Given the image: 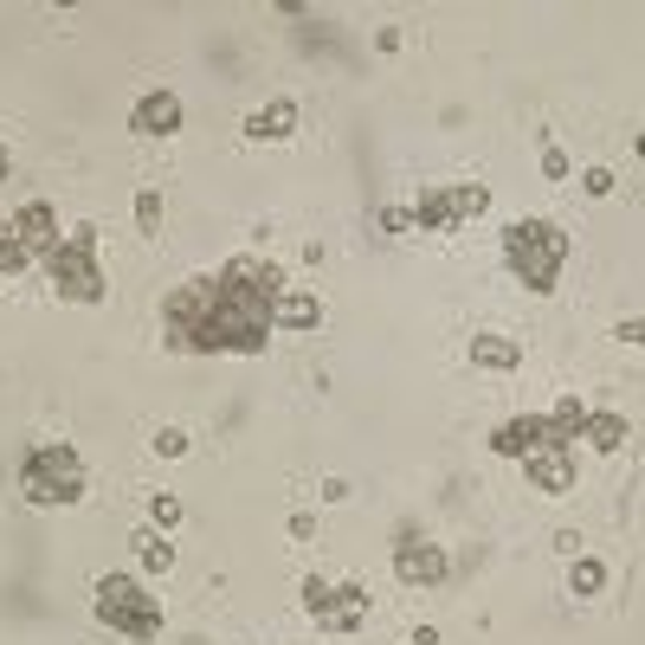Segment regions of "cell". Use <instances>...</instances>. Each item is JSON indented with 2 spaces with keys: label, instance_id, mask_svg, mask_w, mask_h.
Returning <instances> with one entry per match:
<instances>
[{
  "label": "cell",
  "instance_id": "1",
  "mask_svg": "<svg viewBox=\"0 0 645 645\" xmlns=\"http://www.w3.org/2000/svg\"><path fill=\"white\" fill-rule=\"evenodd\" d=\"M214 278H220V298H214L200 336H194V355H266L271 336H278L271 304L291 291L284 271L271 259H227Z\"/></svg>",
  "mask_w": 645,
  "mask_h": 645
},
{
  "label": "cell",
  "instance_id": "2",
  "mask_svg": "<svg viewBox=\"0 0 645 645\" xmlns=\"http://www.w3.org/2000/svg\"><path fill=\"white\" fill-rule=\"evenodd\" d=\"M503 266H510V278L523 291L549 298L562 266H569V232L555 227V220H510L503 227Z\"/></svg>",
  "mask_w": 645,
  "mask_h": 645
},
{
  "label": "cell",
  "instance_id": "3",
  "mask_svg": "<svg viewBox=\"0 0 645 645\" xmlns=\"http://www.w3.org/2000/svg\"><path fill=\"white\" fill-rule=\"evenodd\" d=\"M20 497L33 510H65V503H77L84 497V458H77V446H65V439L27 446V458H20Z\"/></svg>",
  "mask_w": 645,
  "mask_h": 645
},
{
  "label": "cell",
  "instance_id": "4",
  "mask_svg": "<svg viewBox=\"0 0 645 645\" xmlns=\"http://www.w3.org/2000/svg\"><path fill=\"white\" fill-rule=\"evenodd\" d=\"M91 613H97V626H111L116 639H136V645L162 639V601H155L136 574H97Z\"/></svg>",
  "mask_w": 645,
  "mask_h": 645
},
{
  "label": "cell",
  "instance_id": "5",
  "mask_svg": "<svg viewBox=\"0 0 645 645\" xmlns=\"http://www.w3.org/2000/svg\"><path fill=\"white\" fill-rule=\"evenodd\" d=\"M39 266H45L52 291H59L65 304H104V266H97V227H91V220H77V227L59 232V246H52Z\"/></svg>",
  "mask_w": 645,
  "mask_h": 645
},
{
  "label": "cell",
  "instance_id": "6",
  "mask_svg": "<svg viewBox=\"0 0 645 645\" xmlns=\"http://www.w3.org/2000/svg\"><path fill=\"white\" fill-rule=\"evenodd\" d=\"M304 613L323 626V633H362L368 613H375V594L362 581H323V574H304Z\"/></svg>",
  "mask_w": 645,
  "mask_h": 645
},
{
  "label": "cell",
  "instance_id": "7",
  "mask_svg": "<svg viewBox=\"0 0 645 645\" xmlns=\"http://www.w3.org/2000/svg\"><path fill=\"white\" fill-rule=\"evenodd\" d=\"M214 298H220V278H214V271H207V278H188V284H175L168 304H162V342L181 348V355H194V336H200V323H207Z\"/></svg>",
  "mask_w": 645,
  "mask_h": 645
},
{
  "label": "cell",
  "instance_id": "8",
  "mask_svg": "<svg viewBox=\"0 0 645 645\" xmlns=\"http://www.w3.org/2000/svg\"><path fill=\"white\" fill-rule=\"evenodd\" d=\"M446 574H452V555H446V542L400 530V542H394V581H400V587L426 594V587H446Z\"/></svg>",
  "mask_w": 645,
  "mask_h": 645
},
{
  "label": "cell",
  "instance_id": "9",
  "mask_svg": "<svg viewBox=\"0 0 645 645\" xmlns=\"http://www.w3.org/2000/svg\"><path fill=\"white\" fill-rule=\"evenodd\" d=\"M181 123H188V111H181V97H175L168 84H155V91H143V97L129 104V129H136L143 143H168V136H181Z\"/></svg>",
  "mask_w": 645,
  "mask_h": 645
},
{
  "label": "cell",
  "instance_id": "10",
  "mask_svg": "<svg viewBox=\"0 0 645 645\" xmlns=\"http://www.w3.org/2000/svg\"><path fill=\"white\" fill-rule=\"evenodd\" d=\"M555 446V433H549V414H517V419H503L491 433V452L497 458H535V452H549Z\"/></svg>",
  "mask_w": 645,
  "mask_h": 645
},
{
  "label": "cell",
  "instance_id": "11",
  "mask_svg": "<svg viewBox=\"0 0 645 645\" xmlns=\"http://www.w3.org/2000/svg\"><path fill=\"white\" fill-rule=\"evenodd\" d=\"M523 478H530V491H542V497H569L574 485H581V471H574V452H569V446H549V452L523 458Z\"/></svg>",
  "mask_w": 645,
  "mask_h": 645
},
{
  "label": "cell",
  "instance_id": "12",
  "mask_svg": "<svg viewBox=\"0 0 645 645\" xmlns=\"http://www.w3.org/2000/svg\"><path fill=\"white\" fill-rule=\"evenodd\" d=\"M7 227H13V239H20V246H27L33 259H45V252L59 246V232H65V227H59V214H52L45 200H27V207H20V214L7 220Z\"/></svg>",
  "mask_w": 645,
  "mask_h": 645
},
{
  "label": "cell",
  "instance_id": "13",
  "mask_svg": "<svg viewBox=\"0 0 645 645\" xmlns=\"http://www.w3.org/2000/svg\"><path fill=\"white\" fill-rule=\"evenodd\" d=\"M239 129H246V143H259V149H266V143H291V136H298V104H291V97H271V104H259Z\"/></svg>",
  "mask_w": 645,
  "mask_h": 645
},
{
  "label": "cell",
  "instance_id": "14",
  "mask_svg": "<svg viewBox=\"0 0 645 645\" xmlns=\"http://www.w3.org/2000/svg\"><path fill=\"white\" fill-rule=\"evenodd\" d=\"M271 330H278V336H310V330H323V298H316V291H284V298L271 304Z\"/></svg>",
  "mask_w": 645,
  "mask_h": 645
},
{
  "label": "cell",
  "instance_id": "15",
  "mask_svg": "<svg viewBox=\"0 0 645 645\" xmlns=\"http://www.w3.org/2000/svg\"><path fill=\"white\" fill-rule=\"evenodd\" d=\"M465 355H471V368H485V375H517V368H523V342L497 336V330H478Z\"/></svg>",
  "mask_w": 645,
  "mask_h": 645
},
{
  "label": "cell",
  "instance_id": "16",
  "mask_svg": "<svg viewBox=\"0 0 645 645\" xmlns=\"http://www.w3.org/2000/svg\"><path fill=\"white\" fill-rule=\"evenodd\" d=\"M626 439H633V419L626 414H594V407H587V419H581V446H587V452L613 458Z\"/></svg>",
  "mask_w": 645,
  "mask_h": 645
},
{
  "label": "cell",
  "instance_id": "17",
  "mask_svg": "<svg viewBox=\"0 0 645 645\" xmlns=\"http://www.w3.org/2000/svg\"><path fill=\"white\" fill-rule=\"evenodd\" d=\"M414 227L419 232H452V194H446V181H426V188L414 194Z\"/></svg>",
  "mask_w": 645,
  "mask_h": 645
},
{
  "label": "cell",
  "instance_id": "18",
  "mask_svg": "<svg viewBox=\"0 0 645 645\" xmlns=\"http://www.w3.org/2000/svg\"><path fill=\"white\" fill-rule=\"evenodd\" d=\"M129 549H136V569L143 574H168L175 569V535H162L155 523H143V530L129 535Z\"/></svg>",
  "mask_w": 645,
  "mask_h": 645
},
{
  "label": "cell",
  "instance_id": "19",
  "mask_svg": "<svg viewBox=\"0 0 645 645\" xmlns=\"http://www.w3.org/2000/svg\"><path fill=\"white\" fill-rule=\"evenodd\" d=\"M607 581H613V569L601 562V555H574V562H569V594H574V601L607 594Z\"/></svg>",
  "mask_w": 645,
  "mask_h": 645
},
{
  "label": "cell",
  "instance_id": "20",
  "mask_svg": "<svg viewBox=\"0 0 645 645\" xmlns=\"http://www.w3.org/2000/svg\"><path fill=\"white\" fill-rule=\"evenodd\" d=\"M446 194H452V220L458 227L491 214V188H485V181H446Z\"/></svg>",
  "mask_w": 645,
  "mask_h": 645
},
{
  "label": "cell",
  "instance_id": "21",
  "mask_svg": "<svg viewBox=\"0 0 645 645\" xmlns=\"http://www.w3.org/2000/svg\"><path fill=\"white\" fill-rule=\"evenodd\" d=\"M581 419H587L581 394H569V400H555V407H549V433H555V446H569V452H574V439H581Z\"/></svg>",
  "mask_w": 645,
  "mask_h": 645
},
{
  "label": "cell",
  "instance_id": "22",
  "mask_svg": "<svg viewBox=\"0 0 645 645\" xmlns=\"http://www.w3.org/2000/svg\"><path fill=\"white\" fill-rule=\"evenodd\" d=\"M181 517H188V503H181L175 491H149V523H155L162 535L181 530Z\"/></svg>",
  "mask_w": 645,
  "mask_h": 645
},
{
  "label": "cell",
  "instance_id": "23",
  "mask_svg": "<svg viewBox=\"0 0 645 645\" xmlns=\"http://www.w3.org/2000/svg\"><path fill=\"white\" fill-rule=\"evenodd\" d=\"M27 266H33V252H27V246L13 239V227L0 220V284H13V278H20Z\"/></svg>",
  "mask_w": 645,
  "mask_h": 645
},
{
  "label": "cell",
  "instance_id": "24",
  "mask_svg": "<svg viewBox=\"0 0 645 645\" xmlns=\"http://www.w3.org/2000/svg\"><path fill=\"white\" fill-rule=\"evenodd\" d=\"M136 227H143V239H162V194L155 188L136 194Z\"/></svg>",
  "mask_w": 645,
  "mask_h": 645
},
{
  "label": "cell",
  "instance_id": "25",
  "mask_svg": "<svg viewBox=\"0 0 645 645\" xmlns=\"http://www.w3.org/2000/svg\"><path fill=\"white\" fill-rule=\"evenodd\" d=\"M188 433H181V426H155V439H149V452L155 458H188Z\"/></svg>",
  "mask_w": 645,
  "mask_h": 645
},
{
  "label": "cell",
  "instance_id": "26",
  "mask_svg": "<svg viewBox=\"0 0 645 645\" xmlns=\"http://www.w3.org/2000/svg\"><path fill=\"white\" fill-rule=\"evenodd\" d=\"M542 175H549V181H569V175H574L569 149H562V143H555V136H542Z\"/></svg>",
  "mask_w": 645,
  "mask_h": 645
},
{
  "label": "cell",
  "instance_id": "27",
  "mask_svg": "<svg viewBox=\"0 0 645 645\" xmlns=\"http://www.w3.org/2000/svg\"><path fill=\"white\" fill-rule=\"evenodd\" d=\"M613 188H620V175H613V168H601V162H594V168H581V194H587V200H607Z\"/></svg>",
  "mask_w": 645,
  "mask_h": 645
},
{
  "label": "cell",
  "instance_id": "28",
  "mask_svg": "<svg viewBox=\"0 0 645 645\" xmlns=\"http://www.w3.org/2000/svg\"><path fill=\"white\" fill-rule=\"evenodd\" d=\"M375 232H394V239H400V232H419L414 207H375Z\"/></svg>",
  "mask_w": 645,
  "mask_h": 645
},
{
  "label": "cell",
  "instance_id": "29",
  "mask_svg": "<svg viewBox=\"0 0 645 645\" xmlns=\"http://www.w3.org/2000/svg\"><path fill=\"white\" fill-rule=\"evenodd\" d=\"M613 336L633 342V348H645V316H626V323H613Z\"/></svg>",
  "mask_w": 645,
  "mask_h": 645
},
{
  "label": "cell",
  "instance_id": "30",
  "mask_svg": "<svg viewBox=\"0 0 645 645\" xmlns=\"http://www.w3.org/2000/svg\"><path fill=\"white\" fill-rule=\"evenodd\" d=\"M323 503H348V478H323Z\"/></svg>",
  "mask_w": 645,
  "mask_h": 645
},
{
  "label": "cell",
  "instance_id": "31",
  "mask_svg": "<svg viewBox=\"0 0 645 645\" xmlns=\"http://www.w3.org/2000/svg\"><path fill=\"white\" fill-rule=\"evenodd\" d=\"M291 535H298V542H310V535H316V517H310V510H298V517H291Z\"/></svg>",
  "mask_w": 645,
  "mask_h": 645
},
{
  "label": "cell",
  "instance_id": "32",
  "mask_svg": "<svg viewBox=\"0 0 645 645\" xmlns=\"http://www.w3.org/2000/svg\"><path fill=\"white\" fill-rule=\"evenodd\" d=\"M555 549H562L569 562H574V555H587V549H581V535H574V530H562V535H555Z\"/></svg>",
  "mask_w": 645,
  "mask_h": 645
},
{
  "label": "cell",
  "instance_id": "33",
  "mask_svg": "<svg viewBox=\"0 0 645 645\" xmlns=\"http://www.w3.org/2000/svg\"><path fill=\"white\" fill-rule=\"evenodd\" d=\"M407 645H439V626H414V633H407Z\"/></svg>",
  "mask_w": 645,
  "mask_h": 645
},
{
  "label": "cell",
  "instance_id": "34",
  "mask_svg": "<svg viewBox=\"0 0 645 645\" xmlns=\"http://www.w3.org/2000/svg\"><path fill=\"white\" fill-rule=\"evenodd\" d=\"M7 175H13V149H7V143H0V181H7Z\"/></svg>",
  "mask_w": 645,
  "mask_h": 645
},
{
  "label": "cell",
  "instance_id": "35",
  "mask_svg": "<svg viewBox=\"0 0 645 645\" xmlns=\"http://www.w3.org/2000/svg\"><path fill=\"white\" fill-rule=\"evenodd\" d=\"M633 155H639V162H645V129H639V136H633Z\"/></svg>",
  "mask_w": 645,
  "mask_h": 645
}]
</instances>
